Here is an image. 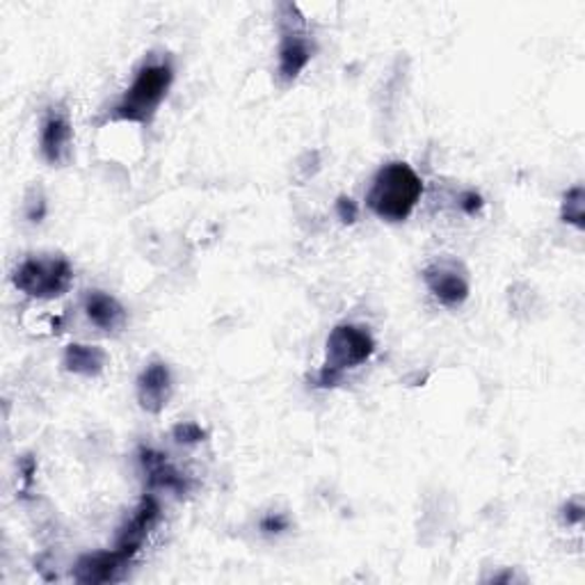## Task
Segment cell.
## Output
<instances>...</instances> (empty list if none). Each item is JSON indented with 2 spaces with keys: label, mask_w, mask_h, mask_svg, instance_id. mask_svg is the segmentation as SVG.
Segmentation results:
<instances>
[{
  "label": "cell",
  "mask_w": 585,
  "mask_h": 585,
  "mask_svg": "<svg viewBox=\"0 0 585 585\" xmlns=\"http://www.w3.org/2000/svg\"><path fill=\"white\" fill-rule=\"evenodd\" d=\"M423 195V181L403 161H391L373 176L366 204L384 223H405Z\"/></svg>",
  "instance_id": "cell-1"
},
{
  "label": "cell",
  "mask_w": 585,
  "mask_h": 585,
  "mask_svg": "<svg viewBox=\"0 0 585 585\" xmlns=\"http://www.w3.org/2000/svg\"><path fill=\"white\" fill-rule=\"evenodd\" d=\"M174 83V67L170 59H149L144 63L124 97L112 108V119L131 121V124H151L167 91Z\"/></svg>",
  "instance_id": "cell-2"
},
{
  "label": "cell",
  "mask_w": 585,
  "mask_h": 585,
  "mask_svg": "<svg viewBox=\"0 0 585 585\" xmlns=\"http://www.w3.org/2000/svg\"><path fill=\"white\" fill-rule=\"evenodd\" d=\"M376 353V342L371 332L359 325L342 323L336 325L325 344V364L316 376L318 389H334L344 380L346 371L361 366Z\"/></svg>",
  "instance_id": "cell-3"
},
{
  "label": "cell",
  "mask_w": 585,
  "mask_h": 585,
  "mask_svg": "<svg viewBox=\"0 0 585 585\" xmlns=\"http://www.w3.org/2000/svg\"><path fill=\"white\" fill-rule=\"evenodd\" d=\"M74 282V268L65 257H30L12 272V284L28 297L55 300Z\"/></svg>",
  "instance_id": "cell-4"
},
{
  "label": "cell",
  "mask_w": 585,
  "mask_h": 585,
  "mask_svg": "<svg viewBox=\"0 0 585 585\" xmlns=\"http://www.w3.org/2000/svg\"><path fill=\"white\" fill-rule=\"evenodd\" d=\"M425 289L433 293V297L448 306V310H457V306L465 304L469 300V277L459 263L451 259L433 261L430 266L423 268L421 272Z\"/></svg>",
  "instance_id": "cell-5"
},
{
  "label": "cell",
  "mask_w": 585,
  "mask_h": 585,
  "mask_svg": "<svg viewBox=\"0 0 585 585\" xmlns=\"http://www.w3.org/2000/svg\"><path fill=\"white\" fill-rule=\"evenodd\" d=\"M159 521H161L159 499L153 495H144L140 499L136 512L131 514V519L119 529L115 549H119L121 553H127V556L133 561L138 556V551L142 549L144 540L149 538V533L156 529Z\"/></svg>",
  "instance_id": "cell-6"
},
{
  "label": "cell",
  "mask_w": 585,
  "mask_h": 585,
  "mask_svg": "<svg viewBox=\"0 0 585 585\" xmlns=\"http://www.w3.org/2000/svg\"><path fill=\"white\" fill-rule=\"evenodd\" d=\"M284 19V30H282V42H280V65H277V74L284 83H293L306 65L312 63L314 57V44L310 35L302 33L297 25L289 17Z\"/></svg>",
  "instance_id": "cell-7"
},
{
  "label": "cell",
  "mask_w": 585,
  "mask_h": 585,
  "mask_svg": "<svg viewBox=\"0 0 585 585\" xmlns=\"http://www.w3.org/2000/svg\"><path fill=\"white\" fill-rule=\"evenodd\" d=\"M138 459H140L144 480L151 489H165L176 497H186L191 491L188 476H183L167 459L165 453L142 446L138 453Z\"/></svg>",
  "instance_id": "cell-8"
},
{
  "label": "cell",
  "mask_w": 585,
  "mask_h": 585,
  "mask_svg": "<svg viewBox=\"0 0 585 585\" xmlns=\"http://www.w3.org/2000/svg\"><path fill=\"white\" fill-rule=\"evenodd\" d=\"M72 140H74V129L69 115L65 110H51L44 119L40 133V149L44 161L53 167L65 165L72 156Z\"/></svg>",
  "instance_id": "cell-9"
},
{
  "label": "cell",
  "mask_w": 585,
  "mask_h": 585,
  "mask_svg": "<svg viewBox=\"0 0 585 585\" xmlns=\"http://www.w3.org/2000/svg\"><path fill=\"white\" fill-rule=\"evenodd\" d=\"M136 389L140 408L149 414H161L167 408L174 391L170 366L165 361H151L149 366H144V371L136 382Z\"/></svg>",
  "instance_id": "cell-10"
},
{
  "label": "cell",
  "mask_w": 585,
  "mask_h": 585,
  "mask_svg": "<svg viewBox=\"0 0 585 585\" xmlns=\"http://www.w3.org/2000/svg\"><path fill=\"white\" fill-rule=\"evenodd\" d=\"M133 561L121 553L119 549L112 551H99V553H87V556L78 559L74 567V581L83 585H99V583H112L119 581L124 570Z\"/></svg>",
  "instance_id": "cell-11"
},
{
  "label": "cell",
  "mask_w": 585,
  "mask_h": 585,
  "mask_svg": "<svg viewBox=\"0 0 585 585\" xmlns=\"http://www.w3.org/2000/svg\"><path fill=\"white\" fill-rule=\"evenodd\" d=\"M83 310L89 323L104 332H117L127 325V310L110 293L87 291L83 300Z\"/></svg>",
  "instance_id": "cell-12"
},
{
  "label": "cell",
  "mask_w": 585,
  "mask_h": 585,
  "mask_svg": "<svg viewBox=\"0 0 585 585\" xmlns=\"http://www.w3.org/2000/svg\"><path fill=\"white\" fill-rule=\"evenodd\" d=\"M106 353L99 346H87V344H72L67 346L63 355V366L67 373L83 376V378H97L104 373L106 368Z\"/></svg>",
  "instance_id": "cell-13"
},
{
  "label": "cell",
  "mask_w": 585,
  "mask_h": 585,
  "mask_svg": "<svg viewBox=\"0 0 585 585\" xmlns=\"http://www.w3.org/2000/svg\"><path fill=\"white\" fill-rule=\"evenodd\" d=\"M561 218H563V223L583 231V227H585V191H583V186H574L563 195Z\"/></svg>",
  "instance_id": "cell-14"
},
{
  "label": "cell",
  "mask_w": 585,
  "mask_h": 585,
  "mask_svg": "<svg viewBox=\"0 0 585 585\" xmlns=\"http://www.w3.org/2000/svg\"><path fill=\"white\" fill-rule=\"evenodd\" d=\"M172 437L178 444H199V442L206 440V430L199 423H195V421H186V423L174 425Z\"/></svg>",
  "instance_id": "cell-15"
},
{
  "label": "cell",
  "mask_w": 585,
  "mask_h": 585,
  "mask_svg": "<svg viewBox=\"0 0 585 585\" xmlns=\"http://www.w3.org/2000/svg\"><path fill=\"white\" fill-rule=\"evenodd\" d=\"M336 215H338V220H342L344 225H355L357 218H359V206L353 197H346L342 195L336 199Z\"/></svg>",
  "instance_id": "cell-16"
},
{
  "label": "cell",
  "mask_w": 585,
  "mask_h": 585,
  "mask_svg": "<svg viewBox=\"0 0 585 585\" xmlns=\"http://www.w3.org/2000/svg\"><path fill=\"white\" fill-rule=\"evenodd\" d=\"M289 529V519L282 512H272L261 519V531L263 533H282Z\"/></svg>",
  "instance_id": "cell-17"
},
{
  "label": "cell",
  "mask_w": 585,
  "mask_h": 585,
  "mask_svg": "<svg viewBox=\"0 0 585 585\" xmlns=\"http://www.w3.org/2000/svg\"><path fill=\"white\" fill-rule=\"evenodd\" d=\"M483 206H485L483 197L478 193H474V191H469V193H465V195L459 197V208L465 210L467 215H476Z\"/></svg>",
  "instance_id": "cell-18"
},
{
  "label": "cell",
  "mask_w": 585,
  "mask_h": 585,
  "mask_svg": "<svg viewBox=\"0 0 585 585\" xmlns=\"http://www.w3.org/2000/svg\"><path fill=\"white\" fill-rule=\"evenodd\" d=\"M563 521L567 523V527H572V523H581L583 521V506L578 501H570L563 508Z\"/></svg>",
  "instance_id": "cell-19"
}]
</instances>
